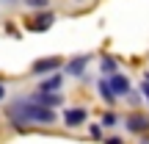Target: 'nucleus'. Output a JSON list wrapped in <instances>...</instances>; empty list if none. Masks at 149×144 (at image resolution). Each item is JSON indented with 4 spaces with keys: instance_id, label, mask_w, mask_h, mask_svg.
<instances>
[{
    "instance_id": "obj_1",
    "label": "nucleus",
    "mask_w": 149,
    "mask_h": 144,
    "mask_svg": "<svg viewBox=\"0 0 149 144\" xmlns=\"http://www.w3.org/2000/svg\"><path fill=\"white\" fill-rule=\"evenodd\" d=\"M8 114H11V119H14V125H28V122L53 125L55 122L53 108L42 105V103H36V100H19V103H14V105L8 108Z\"/></svg>"
},
{
    "instance_id": "obj_2",
    "label": "nucleus",
    "mask_w": 149,
    "mask_h": 144,
    "mask_svg": "<svg viewBox=\"0 0 149 144\" xmlns=\"http://www.w3.org/2000/svg\"><path fill=\"white\" fill-rule=\"evenodd\" d=\"M127 130L130 133H149V117H144V114H130L127 117Z\"/></svg>"
},
{
    "instance_id": "obj_3",
    "label": "nucleus",
    "mask_w": 149,
    "mask_h": 144,
    "mask_svg": "<svg viewBox=\"0 0 149 144\" xmlns=\"http://www.w3.org/2000/svg\"><path fill=\"white\" fill-rule=\"evenodd\" d=\"M61 67V58L58 55H50V58H39L36 64H33V75H47L53 70H58Z\"/></svg>"
},
{
    "instance_id": "obj_4",
    "label": "nucleus",
    "mask_w": 149,
    "mask_h": 144,
    "mask_svg": "<svg viewBox=\"0 0 149 144\" xmlns=\"http://www.w3.org/2000/svg\"><path fill=\"white\" fill-rule=\"evenodd\" d=\"M33 100L42 103V105H47V108H55V105H61V103H64V97H61L58 91H39Z\"/></svg>"
},
{
    "instance_id": "obj_5",
    "label": "nucleus",
    "mask_w": 149,
    "mask_h": 144,
    "mask_svg": "<svg viewBox=\"0 0 149 144\" xmlns=\"http://www.w3.org/2000/svg\"><path fill=\"white\" fill-rule=\"evenodd\" d=\"M108 80H111V89L116 91V97H124V94L130 91V80L124 78V75H119V72H116V75H111Z\"/></svg>"
},
{
    "instance_id": "obj_6",
    "label": "nucleus",
    "mask_w": 149,
    "mask_h": 144,
    "mask_svg": "<svg viewBox=\"0 0 149 144\" xmlns=\"http://www.w3.org/2000/svg\"><path fill=\"white\" fill-rule=\"evenodd\" d=\"M86 117H88V114H86L83 108H69V111L64 114V122L69 125V128H77V125L86 122Z\"/></svg>"
},
{
    "instance_id": "obj_7",
    "label": "nucleus",
    "mask_w": 149,
    "mask_h": 144,
    "mask_svg": "<svg viewBox=\"0 0 149 144\" xmlns=\"http://www.w3.org/2000/svg\"><path fill=\"white\" fill-rule=\"evenodd\" d=\"M100 97L105 103H113V100H116V91L111 89V80H105V78L100 80Z\"/></svg>"
},
{
    "instance_id": "obj_8",
    "label": "nucleus",
    "mask_w": 149,
    "mask_h": 144,
    "mask_svg": "<svg viewBox=\"0 0 149 144\" xmlns=\"http://www.w3.org/2000/svg\"><path fill=\"white\" fill-rule=\"evenodd\" d=\"M66 70H69L72 75H80V72L86 70V55H74L69 64H66Z\"/></svg>"
},
{
    "instance_id": "obj_9",
    "label": "nucleus",
    "mask_w": 149,
    "mask_h": 144,
    "mask_svg": "<svg viewBox=\"0 0 149 144\" xmlns=\"http://www.w3.org/2000/svg\"><path fill=\"white\" fill-rule=\"evenodd\" d=\"M50 25H53V14H42V17H36V22H33V31H47Z\"/></svg>"
},
{
    "instance_id": "obj_10",
    "label": "nucleus",
    "mask_w": 149,
    "mask_h": 144,
    "mask_svg": "<svg viewBox=\"0 0 149 144\" xmlns=\"http://www.w3.org/2000/svg\"><path fill=\"white\" fill-rule=\"evenodd\" d=\"M102 75H108V78H111V75H116V61H113L111 55H108V58H102Z\"/></svg>"
},
{
    "instance_id": "obj_11",
    "label": "nucleus",
    "mask_w": 149,
    "mask_h": 144,
    "mask_svg": "<svg viewBox=\"0 0 149 144\" xmlns=\"http://www.w3.org/2000/svg\"><path fill=\"white\" fill-rule=\"evenodd\" d=\"M53 89H61V75H58V78H50L47 83H42L39 91H53Z\"/></svg>"
},
{
    "instance_id": "obj_12",
    "label": "nucleus",
    "mask_w": 149,
    "mask_h": 144,
    "mask_svg": "<svg viewBox=\"0 0 149 144\" xmlns=\"http://www.w3.org/2000/svg\"><path fill=\"white\" fill-rule=\"evenodd\" d=\"M102 125H105V128H113V125H116V117H113V114H105V117H102Z\"/></svg>"
},
{
    "instance_id": "obj_13",
    "label": "nucleus",
    "mask_w": 149,
    "mask_h": 144,
    "mask_svg": "<svg viewBox=\"0 0 149 144\" xmlns=\"http://www.w3.org/2000/svg\"><path fill=\"white\" fill-rule=\"evenodd\" d=\"M31 8H47V0H28Z\"/></svg>"
},
{
    "instance_id": "obj_14",
    "label": "nucleus",
    "mask_w": 149,
    "mask_h": 144,
    "mask_svg": "<svg viewBox=\"0 0 149 144\" xmlns=\"http://www.w3.org/2000/svg\"><path fill=\"white\" fill-rule=\"evenodd\" d=\"M141 91H144V97L149 100V80H144V83H141Z\"/></svg>"
},
{
    "instance_id": "obj_15",
    "label": "nucleus",
    "mask_w": 149,
    "mask_h": 144,
    "mask_svg": "<svg viewBox=\"0 0 149 144\" xmlns=\"http://www.w3.org/2000/svg\"><path fill=\"white\" fill-rule=\"evenodd\" d=\"M3 97H6V86L0 83V100H3Z\"/></svg>"
},
{
    "instance_id": "obj_16",
    "label": "nucleus",
    "mask_w": 149,
    "mask_h": 144,
    "mask_svg": "<svg viewBox=\"0 0 149 144\" xmlns=\"http://www.w3.org/2000/svg\"><path fill=\"white\" fill-rule=\"evenodd\" d=\"M141 144H149V133H146V136H141Z\"/></svg>"
},
{
    "instance_id": "obj_17",
    "label": "nucleus",
    "mask_w": 149,
    "mask_h": 144,
    "mask_svg": "<svg viewBox=\"0 0 149 144\" xmlns=\"http://www.w3.org/2000/svg\"><path fill=\"white\" fill-rule=\"evenodd\" d=\"M108 144H122V139H111V141H108Z\"/></svg>"
},
{
    "instance_id": "obj_18",
    "label": "nucleus",
    "mask_w": 149,
    "mask_h": 144,
    "mask_svg": "<svg viewBox=\"0 0 149 144\" xmlns=\"http://www.w3.org/2000/svg\"><path fill=\"white\" fill-rule=\"evenodd\" d=\"M146 80H149V75H146Z\"/></svg>"
}]
</instances>
